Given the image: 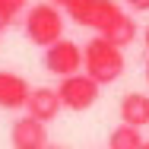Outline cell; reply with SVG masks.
I'll return each mask as SVG.
<instances>
[{"label":"cell","instance_id":"obj_6","mask_svg":"<svg viewBox=\"0 0 149 149\" xmlns=\"http://www.w3.org/2000/svg\"><path fill=\"white\" fill-rule=\"evenodd\" d=\"M10 143L13 149H45L48 146V124L35 118H19L13 127H10Z\"/></svg>","mask_w":149,"mask_h":149},{"label":"cell","instance_id":"obj_11","mask_svg":"<svg viewBox=\"0 0 149 149\" xmlns=\"http://www.w3.org/2000/svg\"><path fill=\"white\" fill-rule=\"evenodd\" d=\"M102 35H105L111 45H118V48H127V45L136 38V22H133V16H130V13H124L118 22H114L111 29H105Z\"/></svg>","mask_w":149,"mask_h":149},{"label":"cell","instance_id":"obj_17","mask_svg":"<svg viewBox=\"0 0 149 149\" xmlns=\"http://www.w3.org/2000/svg\"><path fill=\"white\" fill-rule=\"evenodd\" d=\"M146 83H149V57H146Z\"/></svg>","mask_w":149,"mask_h":149},{"label":"cell","instance_id":"obj_18","mask_svg":"<svg viewBox=\"0 0 149 149\" xmlns=\"http://www.w3.org/2000/svg\"><path fill=\"white\" fill-rule=\"evenodd\" d=\"M45 149H57V146H45Z\"/></svg>","mask_w":149,"mask_h":149},{"label":"cell","instance_id":"obj_3","mask_svg":"<svg viewBox=\"0 0 149 149\" xmlns=\"http://www.w3.org/2000/svg\"><path fill=\"white\" fill-rule=\"evenodd\" d=\"M67 16H70L76 26L95 29L102 35L105 29H111L120 16H124V10H120V3H114V0H73V3L67 6Z\"/></svg>","mask_w":149,"mask_h":149},{"label":"cell","instance_id":"obj_16","mask_svg":"<svg viewBox=\"0 0 149 149\" xmlns=\"http://www.w3.org/2000/svg\"><path fill=\"white\" fill-rule=\"evenodd\" d=\"M143 41H146V48H149V26L143 29Z\"/></svg>","mask_w":149,"mask_h":149},{"label":"cell","instance_id":"obj_13","mask_svg":"<svg viewBox=\"0 0 149 149\" xmlns=\"http://www.w3.org/2000/svg\"><path fill=\"white\" fill-rule=\"evenodd\" d=\"M13 22H16V13H10L6 6H0V32H3V29H10Z\"/></svg>","mask_w":149,"mask_h":149},{"label":"cell","instance_id":"obj_10","mask_svg":"<svg viewBox=\"0 0 149 149\" xmlns=\"http://www.w3.org/2000/svg\"><path fill=\"white\" fill-rule=\"evenodd\" d=\"M146 140L140 133V127H130V124H118L111 133H108V149H143Z\"/></svg>","mask_w":149,"mask_h":149},{"label":"cell","instance_id":"obj_2","mask_svg":"<svg viewBox=\"0 0 149 149\" xmlns=\"http://www.w3.org/2000/svg\"><path fill=\"white\" fill-rule=\"evenodd\" d=\"M22 32H26V38L32 45L51 48L54 41L63 38V13H60V6H54V3L29 6L26 16H22Z\"/></svg>","mask_w":149,"mask_h":149},{"label":"cell","instance_id":"obj_5","mask_svg":"<svg viewBox=\"0 0 149 149\" xmlns=\"http://www.w3.org/2000/svg\"><path fill=\"white\" fill-rule=\"evenodd\" d=\"M98 92H102V86L92 79L86 70L60 79V86H57L60 102H63V108H70V111H89L92 105L98 102Z\"/></svg>","mask_w":149,"mask_h":149},{"label":"cell","instance_id":"obj_7","mask_svg":"<svg viewBox=\"0 0 149 149\" xmlns=\"http://www.w3.org/2000/svg\"><path fill=\"white\" fill-rule=\"evenodd\" d=\"M60 108H63V102H60L57 89H51V86H38V89H32V95H29L26 114L35 118V120H41V124H51V120L60 114Z\"/></svg>","mask_w":149,"mask_h":149},{"label":"cell","instance_id":"obj_4","mask_svg":"<svg viewBox=\"0 0 149 149\" xmlns=\"http://www.w3.org/2000/svg\"><path fill=\"white\" fill-rule=\"evenodd\" d=\"M45 70L51 73V76H60V79H67V76H73V73H83V63H86V54H83V48L76 45V41H70V38H60L54 41L51 48H45Z\"/></svg>","mask_w":149,"mask_h":149},{"label":"cell","instance_id":"obj_9","mask_svg":"<svg viewBox=\"0 0 149 149\" xmlns=\"http://www.w3.org/2000/svg\"><path fill=\"white\" fill-rule=\"evenodd\" d=\"M120 124H130V127H146L149 124V95L143 92H127L120 98Z\"/></svg>","mask_w":149,"mask_h":149},{"label":"cell","instance_id":"obj_12","mask_svg":"<svg viewBox=\"0 0 149 149\" xmlns=\"http://www.w3.org/2000/svg\"><path fill=\"white\" fill-rule=\"evenodd\" d=\"M26 3H29V0H0V6H6V10H10V13H16V16L26 10Z\"/></svg>","mask_w":149,"mask_h":149},{"label":"cell","instance_id":"obj_1","mask_svg":"<svg viewBox=\"0 0 149 149\" xmlns=\"http://www.w3.org/2000/svg\"><path fill=\"white\" fill-rule=\"evenodd\" d=\"M83 54H86L83 70L89 73L98 86H108V83H118L120 79V73H124V48L111 45L105 35L89 38L86 48H83Z\"/></svg>","mask_w":149,"mask_h":149},{"label":"cell","instance_id":"obj_8","mask_svg":"<svg viewBox=\"0 0 149 149\" xmlns=\"http://www.w3.org/2000/svg\"><path fill=\"white\" fill-rule=\"evenodd\" d=\"M29 83L19 76V73H10V70H0V108L3 111H16V108H26L29 105Z\"/></svg>","mask_w":149,"mask_h":149},{"label":"cell","instance_id":"obj_15","mask_svg":"<svg viewBox=\"0 0 149 149\" xmlns=\"http://www.w3.org/2000/svg\"><path fill=\"white\" fill-rule=\"evenodd\" d=\"M45 3H54V6H60V10H67V6L73 3V0H45Z\"/></svg>","mask_w":149,"mask_h":149},{"label":"cell","instance_id":"obj_19","mask_svg":"<svg viewBox=\"0 0 149 149\" xmlns=\"http://www.w3.org/2000/svg\"><path fill=\"white\" fill-rule=\"evenodd\" d=\"M143 149H149V140H146V146H143Z\"/></svg>","mask_w":149,"mask_h":149},{"label":"cell","instance_id":"obj_14","mask_svg":"<svg viewBox=\"0 0 149 149\" xmlns=\"http://www.w3.org/2000/svg\"><path fill=\"white\" fill-rule=\"evenodd\" d=\"M130 13H149V0H124Z\"/></svg>","mask_w":149,"mask_h":149}]
</instances>
